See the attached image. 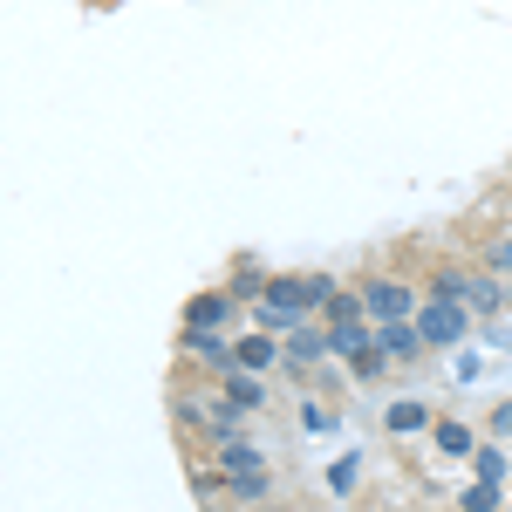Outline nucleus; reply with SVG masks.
Masks as SVG:
<instances>
[{"label": "nucleus", "mask_w": 512, "mask_h": 512, "mask_svg": "<svg viewBox=\"0 0 512 512\" xmlns=\"http://www.w3.org/2000/svg\"><path fill=\"white\" fill-rule=\"evenodd\" d=\"M362 308H369V321H410L424 308V280L417 274H362Z\"/></svg>", "instance_id": "obj_1"}, {"label": "nucleus", "mask_w": 512, "mask_h": 512, "mask_svg": "<svg viewBox=\"0 0 512 512\" xmlns=\"http://www.w3.org/2000/svg\"><path fill=\"white\" fill-rule=\"evenodd\" d=\"M178 355H185L192 369H205L212 383H219V376L239 362V355H233V335H226V328H198V321H178Z\"/></svg>", "instance_id": "obj_2"}, {"label": "nucleus", "mask_w": 512, "mask_h": 512, "mask_svg": "<svg viewBox=\"0 0 512 512\" xmlns=\"http://www.w3.org/2000/svg\"><path fill=\"white\" fill-rule=\"evenodd\" d=\"M472 308H458V301H437V294H424V308H417V335H424V349H458L465 335H472Z\"/></svg>", "instance_id": "obj_3"}, {"label": "nucleus", "mask_w": 512, "mask_h": 512, "mask_svg": "<svg viewBox=\"0 0 512 512\" xmlns=\"http://www.w3.org/2000/svg\"><path fill=\"white\" fill-rule=\"evenodd\" d=\"M280 342H287V362H280V369H287V376H301V383H315L321 369H328V321H301V328H287V335H280Z\"/></svg>", "instance_id": "obj_4"}, {"label": "nucleus", "mask_w": 512, "mask_h": 512, "mask_svg": "<svg viewBox=\"0 0 512 512\" xmlns=\"http://www.w3.org/2000/svg\"><path fill=\"white\" fill-rule=\"evenodd\" d=\"M219 390H226V403H239V410H246V417H267V410H274V383H267V369H226V376H219Z\"/></svg>", "instance_id": "obj_5"}, {"label": "nucleus", "mask_w": 512, "mask_h": 512, "mask_svg": "<svg viewBox=\"0 0 512 512\" xmlns=\"http://www.w3.org/2000/svg\"><path fill=\"white\" fill-rule=\"evenodd\" d=\"M274 492H280L274 458H267V465H239V472H226V499H233V506H267Z\"/></svg>", "instance_id": "obj_6"}, {"label": "nucleus", "mask_w": 512, "mask_h": 512, "mask_svg": "<svg viewBox=\"0 0 512 512\" xmlns=\"http://www.w3.org/2000/svg\"><path fill=\"white\" fill-rule=\"evenodd\" d=\"M376 342H383V355H390V362H424V335H417V315L410 321H376Z\"/></svg>", "instance_id": "obj_7"}, {"label": "nucleus", "mask_w": 512, "mask_h": 512, "mask_svg": "<svg viewBox=\"0 0 512 512\" xmlns=\"http://www.w3.org/2000/svg\"><path fill=\"white\" fill-rule=\"evenodd\" d=\"M431 424H437V410L424 396H396L390 410H383V431L390 437H417V431H431Z\"/></svg>", "instance_id": "obj_8"}, {"label": "nucleus", "mask_w": 512, "mask_h": 512, "mask_svg": "<svg viewBox=\"0 0 512 512\" xmlns=\"http://www.w3.org/2000/svg\"><path fill=\"white\" fill-rule=\"evenodd\" d=\"M233 315H239L233 287H205V294H192V301H185V321H198V328H226Z\"/></svg>", "instance_id": "obj_9"}, {"label": "nucleus", "mask_w": 512, "mask_h": 512, "mask_svg": "<svg viewBox=\"0 0 512 512\" xmlns=\"http://www.w3.org/2000/svg\"><path fill=\"white\" fill-rule=\"evenodd\" d=\"M328 349L342 355V362H355L362 349H376V321L355 315V321H328Z\"/></svg>", "instance_id": "obj_10"}, {"label": "nucleus", "mask_w": 512, "mask_h": 512, "mask_svg": "<svg viewBox=\"0 0 512 512\" xmlns=\"http://www.w3.org/2000/svg\"><path fill=\"white\" fill-rule=\"evenodd\" d=\"M267 280H274V274H267V267H260L253 253H239V260H233V274H226V287H233V301H239V308H253V301L267 294Z\"/></svg>", "instance_id": "obj_11"}, {"label": "nucleus", "mask_w": 512, "mask_h": 512, "mask_svg": "<svg viewBox=\"0 0 512 512\" xmlns=\"http://www.w3.org/2000/svg\"><path fill=\"white\" fill-rule=\"evenodd\" d=\"M431 444L444 451V458H472V451H478V431H472V424H458V417H437V424H431Z\"/></svg>", "instance_id": "obj_12"}, {"label": "nucleus", "mask_w": 512, "mask_h": 512, "mask_svg": "<svg viewBox=\"0 0 512 512\" xmlns=\"http://www.w3.org/2000/svg\"><path fill=\"white\" fill-rule=\"evenodd\" d=\"M478 260H485V267H492V274L512 287V226H499V233L478 239Z\"/></svg>", "instance_id": "obj_13"}, {"label": "nucleus", "mask_w": 512, "mask_h": 512, "mask_svg": "<svg viewBox=\"0 0 512 512\" xmlns=\"http://www.w3.org/2000/svg\"><path fill=\"white\" fill-rule=\"evenodd\" d=\"M355 485H362V451L335 458V472H328V492H335V499H355Z\"/></svg>", "instance_id": "obj_14"}, {"label": "nucleus", "mask_w": 512, "mask_h": 512, "mask_svg": "<svg viewBox=\"0 0 512 512\" xmlns=\"http://www.w3.org/2000/svg\"><path fill=\"white\" fill-rule=\"evenodd\" d=\"M465 465H472L478 478H492V485H506V451H499V444H478Z\"/></svg>", "instance_id": "obj_15"}, {"label": "nucleus", "mask_w": 512, "mask_h": 512, "mask_svg": "<svg viewBox=\"0 0 512 512\" xmlns=\"http://www.w3.org/2000/svg\"><path fill=\"white\" fill-rule=\"evenodd\" d=\"M301 431H335V410L321 396H301Z\"/></svg>", "instance_id": "obj_16"}, {"label": "nucleus", "mask_w": 512, "mask_h": 512, "mask_svg": "<svg viewBox=\"0 0 512 512\" xmlns=\"http://www.w3.org/2000/svg\"><path fill=\"white\" fill-rule=\"evenodd\" d=\"M458 506H465V512H492V506H499V485H492V478H478V485H465V499H458Z\"/></svg>", "instance_id": "obj_17"}, {"label": "nucleus", "mask_w": 512, "mask_h": 512, "mask_svg": "<svg viewBox=\"0 0 512 512\" xmlns=\"http://www.w3.org/2000/svg\"><path fill=\"white\" fill-rule=\"evenodd\" d=\"M492 437H512V403H492Z\"/></svg>", "instance_id": "obj_18"}, {"label": "nucleus", "mask_w": 512, "mask_h": 512, "mask_svg": "<svg viewBox=\"0 0 512 512\" xmlns=\"http://www.w3.org/2000/svg\"><path fill=\"white\" fill-rule=\"evenodd\" d=\"M96 7H117V0H96Z\"/></svg>", "instance_id": "obj_19"}]
</instances>
